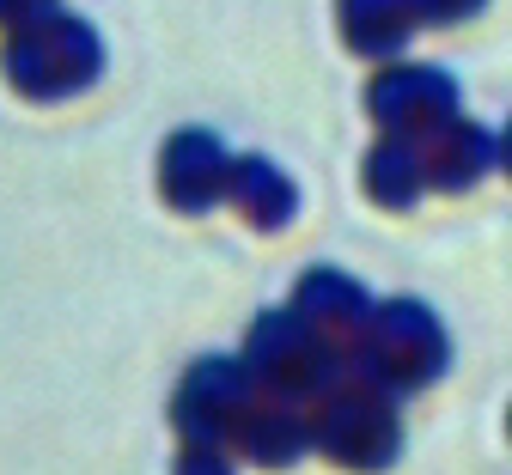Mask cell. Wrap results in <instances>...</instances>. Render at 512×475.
Segmentation results:
<instances>
[{"instance_id":"cell-3","label":"cell","mask_w":512,"mask_h":475,"mask_svg":"<svg viewBox=\"0 0 512 475\" xmlns=\"http://www.w3.org/2000/svg\"><path fill=\"white\" fill-rule=\"evenodd\" d=\"M238 360L256 378V390H275V396H293V402H317L348 372V348H336L330 335H317L293 305L256 317Z\"/></svg>"},{"instance_id":"cell-12","label":"cell","mask_w":512,"mask_h":475,"mask_svg":"<svg viewBox=\"0 0 512 475\" xmlns=\"http://www.w3.org/2000/svg\"><path fill=\"white\" fill-rule=\"evenodd\" d=\"M336 13H342L348 49L354 55H372V61L397 55L421 31V7H415V0H342Z\"/></svg>"},{"instance_id":"cell-10","label":"cell","mask_w":512,"mask_h":475,"mask_svg":"<svg viewBox=\"0 0 512 475\" xmlns=\"http://www.w3.org/2000/svg\"><path fill=\"white\" fill-rule=\"evenodd\" d=\"M232 445L256 463H293L299 451H311V415H299L293 396H250V409L232 427Z\"/></svg>"},{"instance_id":"cell-8","label":"cell","mask_w":512,"mask_h":475,"mask_svg":"<svg viewBox=\"0 0 512 475\" xmlns=\"http://www.w3.org/2000/svg\"><path fill=\"white\" fill-rule=\"evenodd\" d=\"M293 311L317 335H330L336 348H348L354 335L366 329V317H372V293L354 275H342V268H305V281L293 293Z\"/></svg>"},{"instance_id":"cell-9","label":"cell","mask_w":512,"mask_h":475,"mask_svg":"<svg viewBox=\"0 0 512 475\" xmlns=\"http://www.w3.org/2000/svg\"><path fill=\"white\" fill-rule=\"evenodd\" d=\"M500 159V141L488 128H476V122H464V116H452V122H439L427 141H421V165H427V183L433 189H445V195H464L488 165Z\"/></svg>"},{"instance_id":"cell-13","label":"cell","mask_w":512,"mask_h":475,"mask_svg":"<svg viewBox=\"0 0 512 475\" xmlns=\"http://www.w3.org/2000/svg\"><path fill=\"white\" fill-rule=\"evenodd\" d=\"M427 189V165H421V141L409 134H384L366 153V195L378 208H415Z\"/></svg>"},{"instance_id":"cell-11","label":"cell","mask_w":512,"mask_h":475,"mask_svg":"<svg viewBox=\"0 0 512 475\" xmlns=\"http://www.w3.org/2000/svg\"><path fill=\"white\" fill-rule=\"evenodd\" d=\"M226 201L256 226V232H281L293 214H299V189H293V177L281 171V165H269L263 153H244V159H232V171H226Z\"/></svg>"},{"instance_id":"cell-5","label":"cell","mask_w":512,"mask_h":475,"mask_svg":"<svg viewBox=\"0 0 512 475\" xmlns=\"http://www.w3.org/2000/svg\"><path fill=\"white\" fill-rule=\"evenodd\" d=\"M250 396H256V378L244 372V360L208 354L183 372V384L171 396V421L183 433V469H226L232 427L250 409Z\"/></svg>"},{"instance_id":"cell-6","label":"cell","mask_w":512,"mask_h":475,"mask_svg":"<svg viewBox=\"0 0 512 475\" xmlns=\"http://www.w3.org/2000/svg\"><path fill=\"white\" fill-rule=\"evenodd\" d=\"M366 110L378 116L384 134L427 141L439 122L458 116V80L445 74V67H384L366 86Z\"/></svg>"},{"instance_id":"cell-16","label":"cell","mask_w":512,"mask_h":475,"mask_svg":"<svg viewBox=\"0 0 512 475\" xmlns=\"http://www.w3.org/2000/svg\"><path fill=\"white\" fill-rule=\"evenodd\" d=\"M500 165L512 171V122H506V134H500Z\"/></svg>"},{"instance_id":"cell-1","label":"cell","mask_w":512,"mask_h":475,"mask_svg":"<svg viewBox=\"0 0 512 475\" xmlns=\"http://www.w3.org/2000/svg\"><path fill=\"white\" fill-rule=\"evenodd\" d=\"M0 67H7V80L37 98V104H55V98H74L86 92L98 74H104V43L86 19L74 13H37V19H19L7 25V49H0Z\"/></svg>"},{"instance_id":"cell-15","label":"cell","mask_w":512,"mask_h":475,"mask_svg":"<svg viewBox=\"0 0 512 475\" xmlns=\"http://www.w3.org/2000/svg\"><path fill=\"white\" fill-rule=\"evenodd\" d=\"M55 0H0V25H19V19H37V13H49Z\"/></svg>"},{"instance_id":"cell-2","label":"cell","mask_w":512,"mask_h":475,"mask_svg":"<svg viewBox=\"0 0 512 475\" xmlns=\"http://www.w3.org/2000/svg\"><path fill=\"white\" fill-rule=\"evenodd\" d=\"M452 360V342H445L439 317L421 305V299H384L372 305L366 329L348 342V372L384 384V390H421L445 372Z\"/></svg>"},{"instance_id":"cell-7","label":"cell","mask_w":512,"mask_h":475,"mask_svg":"<svg viewBox=\"0 0 512 475\" xmlns=\"http://www.w3.org/2000/svg\"><path fill=\"white\" fill-rule=\"evenodd\" d=\"M226 171L232 153L220 147L214 128H177L159 153V195L177 214H208L214 201H226Z\"/></svg>"},{"instance_id":"cell-14","label":"cell","mask_w":512,"mask_h":475,"mask_svg":"<svg viewBox=\"0 0 512 475\" xmlns=\"http://www.w3.org/2000/svg\"><path fill=\"white\" fill-rule=\"evenodd\" d=\"M421 7V25H458V19H476L488 0H415Z\"/></svg>"},{"instance_id":"cell-4","label":"cell","mask_w":512,"mask_h":475,"mask_svg":"<svg viewBox=\"0 0 512 475\" xmlns=\"http://www.w3.org/2000/svg\"><path fill=\"white\" fill-rule=\"evenodd\" d=\"M311 445L348 463V469H378L403 451V421H397V390H384L360 372H342L324 396L311 402Z\"/></svg>"}]
</instances>
